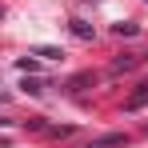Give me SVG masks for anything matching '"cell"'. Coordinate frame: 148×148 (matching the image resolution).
I'll return each mask as SVG.
<instances>
[{
    "mask_svg": "<svg viewBox=\"0 0 148 148\" xmlns=\"http://www.w3.org/2000/svg\"><path fill=\"white\" fill-rule=\"evenodd\" d=\"M116 144H124V136H120V132H108V136L92 140V148H116Z\"/></svg>",
    "mask_w": 148,
    "mask_h": 148,
    "instance_id": "cell-2",
    "label": "cell"
},
{
    "mask_svg": "<svg viewBox=\"0 0 148 148\" xmlns=\"http://www.w3.org/2000/svg\"><path fill=\"white\" fill-rule=\"evenodd\" d=\"M72 32H76V36H92V28L84 24V20H72Z\"/></svg>",
    "mask_w": 148,
    "mask_h": 148,
    "instance_id": "cell-3",
    "label": "cell"
},
{
    "mask_svg": "<svg viewBox=\"0 0 148 148\" xmlns=\"http://www.w3.org/2000/svg\"><path fill=\"white\" fill-rule=\"evenodd\" d=\"M144 104H148V84H140L132 96L124 100V108H128V112H136V108H144Z\"/></svg>",
    "mask_w": 148,
    "mask_h": 148,
    "instance_id": "cell-1",
    "label": "cell"
}]
</instances>
